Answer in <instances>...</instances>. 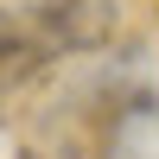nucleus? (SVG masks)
<instances>
[{
	"label": "nucleus",
	"instance_id": "nucleus-1",
	"mask_svg": "<svg viewBox=\"0 0 159 159\" xmlns=\"http://www.w3.org/2000/svg\"><path fill=\"white\" fill-rule=\"evenodd\" d=\"M51 57H64V51H57V38H51L38 0L32 7H0V102L19 83H32Z\"/></svg>",
	"mask_w": 159,
	"mask_h": 159
},
{
	"label": "nucleus",
	"instance_id": "nucleus-2",
	"mask_svg": "<svg viewBox=\"0 0 159 159\" xmlns=\"http://www.w3.org/2000/svg\"><path fill=\"white\" fill-rule=\"evenodd\" d=\"M57 51H96L115 38V0H38Z\"/></svg>",
	"mask_w": 159,
	"mask_h": 159
}]
</instances>
